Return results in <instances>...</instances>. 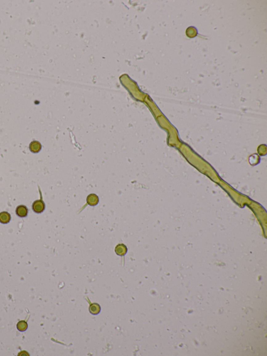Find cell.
<instances>
[{
	"instance_id": "1",
	"label": "cell",
	"mask_w": 267,
	"mask_h": 356,
	"mask_svg": "<svg viewBox=\"0 0 267 356\" xmlns=\"http://www.w3.org/2000/svg\"><path fill=\"white\" fill-rule=\"evenodd\" d=\"M39 191L40 195V198L35 201L32 204V206L33 211H34V213H37V214L42 213L46 208L45 203L42 200V194H41V191H40L39 187Z\"/></svg>"
},
{
	"instance_id": "2",
	"label": "cell",
	"mask_w": 267,
	"mask_h": 356,
	"mask_svg": "<svg viewBox=\"0 0 267 356\" xmlns=\"http://www.w3.org/2000/svg\"><path fill=\"white\" fill-rule=\"evenodd\" d=\"M28 210L26 206L23 205L18 206L16 210V214L19 217H25L27 216Z\"/></svg>"
},
{
	"instance_id": "3",
	"label": "cell",
	"mask_w": 267,
	"mask_h": 356,
	"mask_svg": "<svg viewBox=\"0 0 267 356\" xmlns=\"http://www.w3.org/2000/svg\"><path fill=\"white\" fill-rule=\"evenodd\" d=\"M127 252V248L124 244H119L115 248V252L118 256H124Z\"/></svg>"
},
{
	"instance_id": "4",
	"label": "cell",
	"mask_w": 267,
	"mask_h": 356,
	"mask_svg": "<svg viewBox=\"0 0 267 356\" xmlns=\"http://www.w3.org/2000/svg\"><path fill=\"white\" fill-rule=\"evenodd\" d=\"M41 145L39 141H31L29 145V149L34 153H37L41 150Z\"/></svg>"
},
{
	"instance_id": "5",
	"label": "cell",
	"mask_w": 267,
	"mask_h": 356,
	"mask_svg": "<svg viewBox=\"0 0 267 356\" xmlns=\"http://www.w3.org/2000/svg\"><path fill=\"white\" fill-rule=\"evenodd\" d=\"M11 219L10 215L9 213L6 211H2L0 213V223L6 224L9 223Z\"/></svg>"
},
{
	"instance_id": "6",
	"label": "cell",
	"mask_w": 267,
	"mask_h": 356,
	"mask_svg": "<svg viewBox=\"0 0 267 356\" xmlns=\"http://www.w3.org/2000/svg\"><path fill=\"white\" fill-rule=\"evenodd\" d=\"M99 202V199L95 195H90L87 198V204L90 206H94L97 205Z\"/></svg>"
},
{
	"instance_id": "7",
	"label": "cell",
	"mask_w": 267,
	"mask_h": 356,
	"mask_svg": "<svg viewBox=\"0 0 267 356\" xmlns=\"http://www.w3.org/2000/svg\"><path fill=\"white\" fill-rule=\"evenodd\" d=\"M101 308L100 305L97 303H91L90 305L89 310L91 313L94 315H96L99 313L100 311Z\"/></svg>"
},
{
	"instance_id": "8",
	"label": "cell",
	"mask_w": 267,
	"mask_h": 356,
	"mask_svg": "<svg viewBox=\"0 0 267 356\" xmlns=\"http://www.w3.org/2000/svg\"><path fill=\"white\" fill-rule=\"evenodd\" d=\"M28 327V324L27 322L25 321H21L17 323V328L19 331L21 332H24L26 331Z\"/></svg>"
}]
</instances>
